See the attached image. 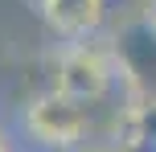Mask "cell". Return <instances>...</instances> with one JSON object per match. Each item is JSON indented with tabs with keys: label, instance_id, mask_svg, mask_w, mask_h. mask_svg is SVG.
Instances as JSON below:
<instances>
[{
	"label": "cell",
	"instance_id": "6da1fadb",
	"mask_svg": "<svg viewBox=\"0 0 156 152\" xmlns=\"http://www.w3.org/2000/svg\"><path fill=\"white\" fill-rule=\"evenodd\" d=\"M115 58L144 103H156V21H123L115 33Z\"/></svg>",
	"mask_w": 156,
	"mask_h": 152
},
{
	"label": "cell",
	"instance_id": "7a4b0ae2",
	"mask_svg": "<svg viewBox=\"0 0 156 152\" xmlns=\"http://www.w3.org/2000/svg\"><path fill=\"white\" fill-rule=\"evenodd\" d=\"M82 119H86L82 107H78V99H70V95L45 99V103L33 107V128L45 140H74L78 128H82Z\"/></svg>",
	"mask_w": 156,
	"mask_h": 152
},
{
	"label": "cell",
	"instance_id": "3957f363",
	"mask_svg": "<svg viewBox=\"0 0 156 152\" xmlns=\"http://www.w3.org/2000/svg\"><path fill=\"white\" fill-rule=\"evenodd\" d=\"M103 82H107V78H103L99 62H94V58H86V54L70 58V62L62 66V95L78 99V103H86V99H99Z\"/></svg>",
	"mask_w": 156,
	"mask_h": 152
},
{
	"label": "cell",
	"instance_id": "277c9868",
	"mask_svg": "<svg viewBox=\"0 0 156 152\" xmlns=\"http://www.w3.org/2000/svg\"><path fill=\"white\" fill-rule=\"evenodd\" d=\"M103 4L99 0H49V21L62 33H86L90 25H99Z\"/></svg>",
	"mask_w": 156,
	"mask_h": 152
},
{
	"label": "cell",
	"instance_id": "5b68a950",
	"mask_svg": "<svg viewBox=\"0 0 156 152\" xmlns=\"http://www.w3.org/2000/svg\"><path fill=\"white\" fill-rule=\"evenodd\" d=\"M132 136H144V140H156V103H140L132 115Z\"/></svg>",
	"mask_w": 156,
	"mask_h": 152
},
{
	"label": "cell",
	"instance_id": "8992f818",
	"mask_svg": "<svg viewBox=\"0 0 156 152\" xmlns=\"http://www.w3.org/2000/svg\"><path fill=\"white\" fill-rule=\"evenodd\" d=\"M103 4V16H115V12H127V8H136L140 0H99Z\"/></svg>",
	"mask_w": 156,
	"mask_h": 152
},
{
	"label": "cell",
	"instance_id": "52a82bcc",
	"mask_svg": "<svg viewBox=\"0 0 156 152\" xmlns=\"http://www.w3.org/2000/svg\"><path fill=\"white\" fill-rule=\"evenodd\" d=\"M123 152H156V140H144V136H132L123 144Z\"/></svg>",
	"mask_w": 156,
	"mask_h": 152
}]
</instances>
